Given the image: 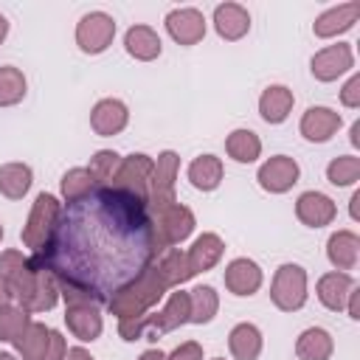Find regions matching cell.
Instances as JSON below:
<instances>
[{"label": "cell", "instance_id": "cell-36", "mask_svg": "<svg viewBox=\"0 0 360 360\" xmlns=\"http://www.w3.org/2000/svg\"><path fill=\"white\" fill-rule=\"evenodd\" d=\"M25 76L20 68H11V65H3L0 68V107H11L17 101H22L25 96Z\"/></svg>", "mask_w": 360, "mask_h": 360}, {"label": "cell", "instance_id": "cell-43", "mask_svg": "<svg viewBox=\"0 0 360 360\" xmlns=\"http://www.w3.org/2000/svg\"><path fill=\"white\" fill-rule=\"evenodd\" d=\"M65 352H68V346H65V338L56 332V329H51V346H48V360H65Z\"/></svg>", "mask_w": 360, "mask_h": 360}, {"label": "cell", "instance_id": "cell-26", "mask_svg": "<svg viewBox=\"0 0 360 360\" xmlns=\"http://www.w3.org/2000/svg\"><path fill=\"white\" fill-rule=\"evenodd\" d=\"M124 48L129 56L141 59V62H152L160 56V37L155 34V28L149 25H132L127 34H124Z\"/></svg>", "mask_w": 360, "mask_h": 360}, {"label": "cell", "instance_id": "cell-44", "mask_svg": "<svg viewBox=\"0 0 360 360\" xmlns=\"http://www.w3.org/2000/svg\"><path fill=\"white\" fill-rule=\"evenodd\" d=\"M346 307H349V318H360V290H357V284L352 287V292H349V298H346Z\"/></svg>", "mask_w": 360, "mask_h": 360}, {"label": "cell", "instance_id": "cell-51", "mask_svg": "<svg viewBox=\"0 0 360 360\" xmlns=\"http://www.w3.org/2000/svg\"><path fill=\"white\" fill-rule=\"evenodd\" d=\"M0 360H17L11 352H0Z\"/></svg>", "mask_w": 360, "mask_h": 360}, {"label": "cell", "instance_id": "cell-45", "mask_svg": "<svg viewBox=\"0 0 360 360\" xmlns=\"http://www.w3.org/2000/svg\"><path fill=\"white\" fill-rule=\"evenodd\" d=\"M65 360H93V354L87 349H82V346H73V349L65 352Z\"/></svg>", "mask_w": 360, "mask_h": 360}, {"label": "cell", "instance_id": "cell-15", "mask_svg": "<svg viewBox=\"0 0 360 360\" xmlns=\"http://www.w3.org/2000/svg\"><path fill=\"white\" fill-rule=\"evenodd\" d=\"M357 17H360V3H340V6H332L323 14H318L312 22V31H315V37L329 39V37L349 31L357 22Z\"/></svg>", "mask_w": 360, "mask_h": 360}, {"label": "cell", "instance_id": "cell-9", "mask_svg": "<svg viewBox=\"0 0 360 360\" xmlns=\"http://www.w3.org/2000/svg\"><path fill=\"white\" fill-rule=\"evenodd\" d=\"M298 174H301V169H298V163L290 155H276V158H270V160H264L259 166L256 180H259V186L264 191L284 194V191H290L298 183Z\"/></svg>", "mask_w": 360, "mask_h": 360}, {"label": "cell", "instance_id": "cell-5", "mask_svg": "<svg viewBox=\"0 0 360 360\" xmlns=\"http://www.w3.org/2000/svg\"><path fill=\"white\" fill-rule=\"evenodd\" d=\"M270 298L281 312H295L307 304V273L301 264H281L270 284Z\"/></svg>", "mask_w": 360, "mask_h": 360}, {"label": "cell", "instance_id": "cell-1", "mask_svg": "<svg viewBox=\"0 0 360 360\" xmlns=\"http://www.w3.org/2000/svg\"><path fill=\"white\" fill-rule=\"evenodd\" d=\"M160 253L146 200L98 186L87 197L68 202L51 242L31 262L48 270L56 284L76 287L96 304H107Z\"/></svg>", "mask_w": 360, "mask_h": 360}, {"label": "cell", "instance_id": "cell-33", "mask_svg": "<svg viewBox=\"0 0 360 360\" xmlns=\"http://www.w3.org/2000/svg\"><path fill=\"white\" fill-rule=\"evenodd\" d=\"M219 309V295L214 287L200 284L188 292V321L191 323H208Z\"/></svg>", "mask_w": 360, "mask_h": 360}, {"label": "cell", "instance_id": "cell-40", "mask_svg": "<svg viewBox=\"0 0 360 360\" xmlns=\"http://www.w3.org/2000/svg\"><path fill=\"white\" fill-rule=\"evenodd\" d=\"M149 315V312H146ZM146 315H138V318H121L118 321V335L124 340H143L146 335Z\"/></svg>", "mask_w": 360, "mask_h": 360}, {"label": "cell", "instance_id": "cell-20", "mask_svg": "<svg viewBox=\"0 0 360 360\" xmlns=\"http://www.w3.org/2000/svg\"><path fill=\"white\" fill-rule=\"evenodd\" d=\"M338 129H340V112H335L329 107H309L301 115V135L312 143L329 141Z\"/></svg>", "mask_w": 360, "mask_h": 360}, {"label": "cell", "instance_id": "cell-24", "mask_svg": "<svg viewBox=\"0 0 360 360\" xmlns=\"http://www.w3.org/2000/svg\"><path fill=\"white\" fill-rule=\"evenodd\" d=\"M352 287H354L352 273L332 270V273L321 276V281H318V298H321V304H323L326 309L338 312V309H343V307H346V298H349Z\"/></svg>", "mask_w": 360, "mask_h": 360}, {"label": "cell", "instance_id": "cell-8", "mask_svg": "<svg viewBox=\"0 0 360 360\" xmlns=\"http://www.w3.org/2000/svg\"><path fill=\"white\" fill-rule=\"evenodd\" d=\"M115 37V20L104 11H90L76 25V45L84 53H101L110 48Z\"/></svg>", "mask_w": 360, "mask_h": 360}, {"label": "cell", "instance_id": "cell-46", "mask_svg": "<svg viewBox=\"0 0 360 360\" xmlns=\"http://www.w3.org/2000/svg\"><path fill=\"white\" fill-rule=\"evenodd\" d=\"M138 360H166V354H163L160 349H146V352H143Z\"/></svg>", "mask_w": 360, "mask_h": 360}, {"label": "cell", "instance_id": "cell-53", "mask_svg": "<svg viewBox=\"0 0 360 360\" xmlns=\"http://www.w3.org/2000/svg\"><path fill=\"white\" fill-rule=\"evenodd\" d=\"M214 360H222V357H214Z\"/></svg>", "mask_w": 360, "mask_h": 360}, {"label": "cell", "instance_id": "cell-49", "mask_svg": "<svg viewBox=\"0 0 360 360\" xmlns=\"http://www.w3.org/2000/svg\"><path fill=\"white\" fill-rule=\"evenodd\" d=\"M357 202H360V191H354V194H352V219H357V217H360Z\"/></svg>", "mask_w": 360, "mask_h": 360}, {"label": "cell", "instance_id": "cell-32", "mask_svg": "<svg viewBox=\"0 0 360 360\" xmlns=\"http://www.w3.org/2000/svg\"><path fill=\"white\" fill-rule=\"evenodd\" d=\"M225 152L236 160V163H253L262 155V141L253 129H233L225 138Z\"/></svg>", "mask_w": 360, "mask_h": 360}, {"label": "cell", "instance_id": "cell-37", "mask_svg": "<svg viewBox=\"0 0 360 360\" xmlns=\"http://www.w3.org/2000/svg\"><path fill=\"white\" fill-rule=\"evenodd\" d=\"M28 323H31V318H28V312L22 309V307H3L0 309V340L3 343H14L25 329H28Z\"/></svg>", "mask_w": 360, "mask_h": 360}, {"label": "cell", "instance_id": "cell-41", "mask_svg": "<svg viewBox=\"0 0 360 360\" xmlns=\"http://www.w3.org/2000/svg\"><path fill=\"white\" fill-rule=\"evenodd\" d=\"M166 360H202V346L197 340H186L172 354H166Z\"/></svg>", "mask_w": 360, "mask_h": 360}, {"label": "cell", "instance_id": "cell-22", "mask_svg": "<svg viewBox=\"0 0 360 360\" xmlns=\"http://www.w3.org/2000/svg\"><path fill=\"white\" fill-rule=\"evenodd\" d=\"M222 250H225V245H222V239H219L217 233H202V236H197L194 245L186 250L188 273L197 276V273L211 270V267L222 259Z\"/></svg>", "mask_w": 360, "mask_h": 360}, {"label": "cell", "instance_id": "cell-28", "mask_svg": "<svg viewBox=\"0 0 360 360\" xmlns=\"http://www.w3.org/2000/svg\"><path fill=\"white\" fill-rule=\"evenodd\" d=\"M34 183V172L25 163H3L0 166V194L8 200H22Z\"/></svg>", "mask_w": 360, "mask_h": 360}, {"label": "cell", "instance_id": "cell-7", "mask_svg": "<svg viewBox=\"0 0 360 360\" xmlns=\"http://www.w3.org/2000/svg\"><path fill=\"white\" fill-rule=\"evenodd\" d=\"M152 166H155V160H152L149 155L132 152V155H127V158L118 163V172H115V177H112L110 186H112V188H121V191H129V194H135V197H141V200H146Z\"/></svg>", "mask_w": 360, "mask_h": 360}, {"label": "cell", "instance_id": "cell-18", "mask_svg": "<svg viewBox=\"0 0 360 360\" xmlns=\"http://www.w3.org/2000/svg\"><path fill=\"white\" fill-rule=\"evenodd\" d=\"M34 264V262H31ZM37 267V264H34ZM59 298V290H56V281L48 270L37 267V276H34V284L28 287V292L17 301V307H22L25 312H45V309H53Z\"/></svg>", "mask_w": 360, "mask_h": 360}, {"label": "cell", "instance_id": "cell-48", "mask_svg": "<svg viewBox=\"0 0 360 360\" xmlns=\"http://www.w3.org/2000/svg\"><path fill=\"white\" fill-rule=\"evenodd\" d=\"M349 141H352V146H360V121L352 124V135H349Z\"/></svg>", "mask_w": 360, "mask_h": 360}, {"label": "cell", "instance_id": "cell-3", "mask_svg": "<svg viewBox=\"0 0 360 360\" xmlns=\"http://www.w3.org/2000/svg\"><path fill=\"white\" fill-rule=\"evenodd\" d=\"M59 217H62V202L53 194L42 191L34 200L28 222L22 228V242H25V248H31V253H39L51 242V236H53V231L59 225Z\"/></svg>", "mask_w": 360, "mask_h": 360}, {"label": "cell", "instance_id": "cell-34", "mask_svg": "<svg viewBox=\"0 0 360 360\" xmlns=\"http://www.w3.org/2000/svg\"><path fill=\"white\" fill-rule=\"evenodd\" d=\"M155 264H158V270H160V276H163V281H166L169 287H180L183 281L191 278L188 264H186V253L177 250V248H166V250L155 259Z\"/></svg>", "mask_w": 360, "mask_h": 360}, {"label": "cell", "instance_id": "cell-23", "mask_svg": "<svg viewBox=\"0 0 360 360\" xmlns=\"http://www.w3.org/2000/svg\"><path fill=\"white\" fill-rule=\"evenodd\" d=\"M225 287L233 295H253L262 287V270L253 259H233L225 267Z\"/></svg>", "mask_w": 360, "mask_h": 360}, {"label": "cell", "instance_id": "cell-2", "mask_svg": "<svg viewBox=\"0 0 360 360\" xmlns=\"http://www.w3.org/2000/svg\"><path fill=\"white\" fill-rule=\"evenodd\" d=\"M169 284L163 281L158 264L152 262L135 281H129L127 287H121L110 301H107V309L121 321V318H138V315H146L163 295H166Z\"/></svg>", "mask_w": 360, "mask_h": 360}, {"label": "cell", "instance_id": "cell-10", "mask_svg": "<svg viewBox=\"0 0 360 360\" xmlns=\"http://www.w3.org/2000/svg\"><path fill=\"white\" fill-rule=\"evenodd\" d=\"M188 323V292H172V298L166 301V307L155 315H146V335L143 340H158L160 335L177 329Z\"/></svg>", "mask_w": 360, "mask_h": 360}, {"label": "cell", "instance_id": "cell-29", "mask_svg": "<svg viewBox=\"0 0 360 360\" xmlns=\"http://www.w3.org/2000/svg\"><path fill=\"white\" fill-rule=\"evenodd\" d=\"M17 352L22 360H48V346H51V329L45 323H28V329L14 340Z\"/></svg>", "mask_w": 360, "mask_h": 360}, {"label": "cell", "instance_id": "cell-31", "mask_svg": "<svg viewBox=\"0 0 360 360\" xmlns=\"http://www.w3.org/2000/svg\"><path fill=\"white\" fill-rule=\"evenodd\" d=\"M188 180L200 191H214L222 183V160L217 155H200L188 166Z\"/></svg>", "mask_w": 360, "mask_h": 360}, {"label": "cell", "instance_id": "cell-42", "mask_svg": "<svg viewBox=\"0 0 360 360\" xmlns=\"http://www.w3.org/2000/svg\"><path fill=\"white\" fill-rule=\"evenodd\" d=\"M340 101H343V107H360V76L354 73L346 84H343V90H340Z\"/></svg>", "mask_w": 360, "mask_h": 360}, {"label": "cell", "instance_id": "cell-4", "mask_svg": "<svg viewBox=\"0 0 360 360\" xmlns=\"http://www.w3.org/2000/svg\"><path fill=\"white\" fill-rule=\"evenodd\" d=\"M152 214V228H155V239L160 245V250L166 248H174L180 245L183 239L191 236L194 231V214L188 205H180V202H172L166 208H158V211H149Z\"/></svg>", "mask_w": 360, "mask_h": 360}, {"label": "cell", "instance_id": "cell-19", "mask_svg": "<svg viewBox=\"0 0 360 360\" xmlns=\"http://www.w3.org/2000/svg\"><path fill=\"white\" fill-rule=\"evenodd\" d=\"M214 28L222 39L236 42L250 31V14L239 3H222L214 8Z\"/></svg>", "mask_w": 360, "mask_h": 360}, {"label": "cell", "instance_id": "cell-38", "mask_svg": "<svg viewBox=\"0 0 360 360\" xmlns=\"http://www.w3.org/2000/svg\"><path fill=\"white\" fill-rule=\"evenodd\" d=\"M118 163H121V155H118V152H112V149H98V152L90 158L87 172H90V177H93L98 186H110L112 177H115V172H118Z\"/></svg>", "mask_w": 360, "mask_h": 360}, {"label": "cell", "instance_id": "cell-21", "mask_svg": "<svg viewBox=\"0 0 360 360\" xmlns=\"http://www.w3.org/2000/svg\"><path fill=\"white\" fill-rule=\"evenodd\" d=\"M326 256L335 264V270L349 273L357 267V256H360V236L354 231H335L326 242Z\"/></svg>", "mask_w": 360, "mask_h": 360}, {"label": "cell", "instance_id": "cell-13", "mask_svg": "<svg viewBox=\"0 0 360 360\" xmlns=\"http://www.w3.org/2000/svg\"><path fill=\"white\" fill-rule=\"evenodd\" d=\"M166 31L180 45H197L205 37V17L197 8H174L166 14Z\"/></svg>", "mask_w": 360, "mask_h": 360}, {"label": "cell", "instance_id": "cell-35", "mask_svg": "<svg viewBox=\"0 0 360 360\" xmlns=\"http://www.w3.org/2000/svg\"><path fill=\"white\" fill-rule=\"evenodd\" d=\"M59 188H62V197H65V202H76V200L87 197V194L96 188V180L90 177V172H87V169L76 166V169H68V172L62 174V183H59Z\"/></svg>", "mask_w": 360, "mask_h": 360}, {"label": "cell", "instance_id": "cell-6", "mask_svg": "<svg viewBox=\"0 0 360 360\" xmlns=\"http://www.w3.org/2000/svg\"><path fill=\"white\" fill-rule=\"evenodd\" d=\"M177 169H180V158L177 152L166 149L158 155L155 166H152V177H149V194H146V205L149 211L166 208L174 200V180H177Z\"/></svg>", "mask_w": 360, "mask_h": 360}, {"label": "cell", "instance_id": "cell-16", "mask_svg": "<svg viewBox=\"0 0 360 360\" xmlns=\"http://www.w3.org/2000/svg\"><path fill=\"white\" fill-rule=\"evenodd\" d=\"M335 214H338L335 202L321 191H304L298 197V202H295V217L307 228H323V225H329L335 219Z\"/></svg>", "mask_w": 360, "mask_h": 360}, {"label": "cell", "instance_id": "cell-12", "mask_svg": "<svg viewBox=\"0 0 360 360\" xmlns=\"http://www.w3.org/2000/svg\"><path fill=\"white\" fill-rule=\"evenodd\" d=\"M37 276V267L31 264V256H22L20 250H3L0 253V278L11 290V298H20Z\"/></svg>", "mask_w": 360, "mask_h": 360}, {"label": "cell", "instance_id": "cell-52", "mask_svg": "<svg viewBox=\"0 0 360 360\" xmlns=\"http://www.w3.org/2000/svg\"><path fill=\"white\" fill-rule=\"evenodd\" d=\"M0 239H3V225H0Z\"/></svg>", "mask_w": 360, "mask_h": 360}, {"label": "cell", "instance_id": "cell-30", "mask_svg": "<svg viewBox=\"0 0 360 360\" xmlns=\"http://www.w3.org/2000/svg\"><path fill=\"white\" fill-rule=\"evenodd\" d=\"M228 346L236 360H256L262 354V332L253 323H236L228 335Z\"/></svg>", "mask_w": 360, "mask_h": 360}, {"label": "cell", "instance_id": "cell-39", "mask_svg": "<svg viewBox=\"0 0 360 360\" xmlns=\"http://www.w3.org/2000/svg\"><path fill=\"white\" fill-rule=\"evenodd\" d=\"M360 177V158L357 155H340L329 160L326 166V180L332 186H352Z\"/></svg>", "mask_w": 360, "mask_h": 360}, {"label": "cell", "instance_id": "cell-47", "mask_svg": "<svg viewBox=\"0 0 360 360\" xmlns=\"http://www.w3.org/2000/svg\"><path fill=\"white\" fill-rule=\"evenodd\" d=\"M8 301H11V290H8V287H6V281L0 278V309H3V307H8Z\"/></svg>", "mask_w": 360, "mask_h": 360}, {"label": "cell", "instance_id": "cell-11", "mask_svg": "<svg viewBox=\"0 0 360 360\" xmlns=\"http://www.w3.org/2000/svg\"><path fill=\"white\" fill-rule=\"evenodd\" d=\"M354 68V53H352V45L349 42H338V45H329L323 51H318L309 62V70L318 82H335L338 76H343L346 70Z\"/></svg>", "mask_w": 360, "mask_h": 360}, {"label": "cell", "instance_id": "cell-50", "mask_svg": "<svg viewBox=\"0 0 360 360\" xmlns=\"http://www.w3.org/2000/svg\"><path fill=\"white\" fill-rule=\"evenodd\" d=\"M6 34H8V20H6L3 14H0V42L6 39Z\"/></svg>", "mask_w": 360, "mask_h": 360}, {"label": "cell", "instance_id": "cell-17", "mask_svg": "<svg viewBox=\"0 0 360 360\" xmlns=\"http://www.w3.org/2000/svg\"><path fill=\"white\" fill-rule=\"evenodd\" d=\"M127 121H129V110H127V104L118 101V98H101V101L93 107V112H90V127H93L98 135H104V138L118 135V132L127 127Z\"/></svg>", "mask_w": 360, "mask_h": 360}, {"label": "cell", "instance_id": "cell-25", "mask_svg": "<svg viewBox=\"0 0 360 360\" xmlns=\"http://www.w3.org/2000/svg\"><path fill=\"white\" fill-rule=\"evenodd\" d=\"M292 101H295V96H292L290 87H284V84H270V87L262 93V98H259V112H262V118H264L267 124H281V121H287V115H290V110H292Z\"/></svg>", "mask_w": 360, "mask_h": 360}, {"label": "cell", "instance_id": "cell-14", "mask_svg": "<svg viewBox=\"0 0 360 360\" xmlns=\"http://www.w3.org/2000/svg\"><path fill=\"white\" fill-rule=\"evenodd\" d=\"M65 321H68V329L79 338V340H96L104 329L101 323V312H98V304L93 301H79V304H68L65 309Z\"/></svg>", "mask_w": 360, "mask_h": 360}, {"label": "cell", "instance_id": "cell-27", "mask_svg": "<svg viewBox=\"0 0 360 360\" xmlns=\"http://www.w3.org/2000/svg\"><path fill=\"white\" fill-rule=\"evenodd\" d=\"M335 352V343H332V335L321 326H309L298 335L295 340V354L298 360H329Z\"/></svg>", "mask_w": 360, "mask_h": 360}]
</instances>
